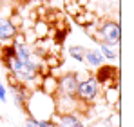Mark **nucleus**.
I'll return each instance as SVG.
<instances>
[{
  "instance_id": "16",
  "label": "nucleus",
  "mask_w": 134,
  "mask_h": 127,
  "mask_svg": "<svg viewBox=\"0 0 134 127\" xmlns=\"http://www.w3.org/2000/svg\"><path fill=\"white\" fill-rule=\"evenodd\" d=\"M38 127H56V122L53 118H49V120H38Z\"/></svg>"
},
{
  "instance_id": "4",
  "label": "nucleus",
  "mask_w": 134,
  "mask_h": 127,
  "mask_svg": "<svg viewBox=\"0 0 134 127\" xmlns=\"http://www.w3.org/2000/svg\"><path fill=\"white\" fill-rule=\"evenodd\" d=\"M7 91H11V98H13L15 107H18L20 111H24L25 104H27V98L31 94V87L22 84V82H18L11 73H7Z\"/></svg>"
},
{
  "instance_id": "10",
  "label": "nucleus",
  "mask_w": 134,
  "mask_h": 127,
  "mask_svg": "<svg viewBox=\"0 0 134 127\" xmlns=\"http://www.w3.org/2000/svg\"><path fill=\"white\" fill-rule=\"evenodd\" d=\"M83 64L87 65V69L94 71L96 67H100V65H103V64H105V58L102 56V53H100V49H98V47H91V49L85 51Z\"/></svg>"
},
{
  "instance_id": "6",
  "label": "nucleus",
  "mask_w": 134,
  "mask_h": 127,
  "mask_svg": "<svg viewBox=\"0 0 134 127\" xmlns=\"http://www.w3.org/2000/svg\"><path fill=\"white\" fill-rule=\"evenodd\" d=\"M92 76L96 78V82L102 87H105V85H111L114 82H120V69H118V65L103 64L92 71Z\"/></svg>"
},
{
  "instance_id": "2",
  "label": "nucleus",
  "mask_w": 134,
  "mask_h": 127,
  "mask_svg": "<svg viewBox=\"0 0 134 127\" xmlns=\"http://www.w3.org/2000/svg\"><path fill=\"white\" fill-rule=\"evenodd\" d=\"M102 98V85L96 82V78L91 75L85 80L78 82V89H76V100L83 107L96 105L98 100Z\"/></svg>"
},
{
  "instance_id": "9",
  "label": "nucleus",
  "mask_w": 134,
  "mask_h": 127,
  "mask_svg": "<svg viewBox=\"0 0 134 127\" xmlns=\"http://www.w3.org/2000/svg\"><path fill=\"white\" fill-rule=\"evenodd\" d=\"M38 89L44 91L45 94H51V96H56L58 93V76L54 73H45L40 78V84H38Z\"/></svg>"
},
{
  "instance_id": "15",
  "label": "nucleus",
  "mask_w": 134,
  "mask_h": 127,
  "mask_svg": "<svg viewBox=\"0 0 134 127\" xmlns=\"http://www.w3.org/2000/svg\"><path fill=\"white\" fill-rule=\"evenodd\" d=\"M24 127H38V120L33 118V116H27L24 120Z\"/></svg>"
},
{
  "instance_id": "11",
  "label": "nucleus",
  "mask_w": 134,
  "mask_h": 127,
  "mask_svg": "<svg viewBox=\"0 0 134 127\" xmlns=\"http://www.w3.org/2000/svg\"><path fill=\"white\" fill-rule=\"evenodd\" d=\"M98 49L102 53V56L105 58V62H118L120 58V45H112V44L98 42Z\"/></svg>"
},
{
  "instance_id": "20",
  "label": "nucleus",
  "mask_w": 134,
  "mask_h": 127,
  "mask_svg": "<svg viewBox=\"0 0 134 127\" xmlns=\"http://www.w3.org/2000/svg\"><path fill=\"white\" fill-rule=\"evenodd\" d=\"M0 122H2V120H0Z\"/></svg>"
},
{
  "instance_id": "17",
  "label": "nucleus",
  "mask_w": 134,
  "mask_h": 127,
  "mask_svg": "<svg viewBox=\"0 0 134 127\" xmlns=\"http://www.w3.org/2000/svg\"><path fill=\"white\" fill-rule=\"evenodd\" d=\"M64 2H74V4H78V6H80L82 9H83V7H85V6L89 4V0H64Z\"/></svg>"
},
{
  "instance_id": "5",
  "label": "nucleus",
  "mask_w": 134,
  "mask_h": 127,
  "mask_svg": "<svg viewBox=\"0 0 134 127\" xmlns=\"http://www.w3.org/2000/svg\"><path fill=\"white\" fill-rule=\"evenodd\" d=\"M76 89H78V78L74 71L64 73L58 76V93L54 98H76Z\"/></svg>"
},
{
  "instance_id": "13",
  "label": "nucleus",
  "mask_w": 134,
  "mask_h": 127,
  "mask_svg": "<svg viewBox=\"0 0 134 127\" xmlns=\"http://www.w3.org/2000/svg\"><path fill=\"white\" fill-rule=\"evenodd\" d=\"M103 127H120L121 125V120H120V111H112L109 113L103 120H102Z\"/></svg>"
},
{
  "instance_id": "12",
  "label": "nucleus",
  "mask_w": 134,
  "mask_h": 127,
  "mask_svg": "<svg viewBox=\"0 0 134 127\" xmlns=\"http://www.w3.org/2000/svg\"><path fill=\"white\" fill-rule=\"evenodd\" d=\"M85 51H87V47H83V45H80V44H72V45H69V47L65 49L67 56L72 58L74 62H78V64H83Z\"/></svg>"
},
{
  "instance_id": "8",
  "label": "nucleus",
  "mask_w": 134,
  "mask_h": 127,
  "mask_svg": "<svg viewBox=\"0 0 134 127\" xmlns=\"http://www.w3.org/2000/svg\"><path fill=\"white\" fill-rule=\"evenodd\" d=\"M102 96H105V104L109 107L114 105V111H120V82L102 87Z\"/></svg>"
},
{
  "instance_id": "18",
  "label": "nucleus",
  "mask_w": 134,
  "mask_h": 127,
  "mask_svg": "<svg viewBox=\"0 0 134 127\" xmlns=\"http://www.w3.org/2000/svg\"><path fill=\"white\" fill-rule=\"evenodd\" d=\"M71 127H87V122L85 120H80V122H76L74 125H71Z\"/></svg>"
},
{
  "instance_id": "1",
  "label": "nucleus",
  "mask_w": 134,
  "mask_h": 127,
  "mask_svg": "<svg viewBox=\"0 0 134 127\" xmlns=\"http://www.w3.org/2000/svg\"><path fill=\"white\" fill-rule=\"evenodd\" d=\"M24 113L36 120H49L56 113V98L51 94H45L44 91L35 87V89H31Z\"/></svg>"
},
{
  "instance_id": "3",
  "label": "nucleus",
  "mask_w": 134,
  "mask_h": 127,
  "mask_svg": "<svg viewBox=\"0 0 134 127\" xmlns=\"http://www.w3.org/2000/svg\"><path fill=\"white\" fill-rule=\"evenodd\" d=\"M120 38H121V27L118 18H105L102 22H96V33L92 36L94 42H105L112 44V45H120Z\"/></svg>"
},
{
  "instance_id": "19",
  "label": "nucleus",
  "mask_w": 134,
  "mask_h": 127,
  "mask_svg": "<svg viewBox=\"0 0 134 127\" xmlns=\"http://www.w3.org/2000/svg\"><path fill=\"white\" fill-rule=\"evenodd\" d=\"M24 2H27V4H42L45 0H24Z\"/></svg>"
},
{
  "instance_id": "14",
  "label": "nucleus",
  "mask_w": 134,
  "mask_h": 127,
  "mask_svg": "<svg viewBox=\"0 0 134 127\" xmlns=\"http://www.w3.org/2000/svg\"><path fill=\"white\" fill-rule=\"evenodd\" d=\"M0 102L2 104H7V85L0 82Z\"/></svg>"
},
{
  "instance_id": "7",
  "label": "nucleus",
  "mask_w": 134,
  "mask_h": 127,
  "mask_svg": "<svg viewBox=\"0 0 134 127\" xmlns=\"http://www.w3.org/2000/svg\"><path fill=\"white\" fill-rule=\"evenodd\" d=\"M20 31L18 24L13 20V17H5V15H0V45L4 44H11L15 35Z\"/></svg>"
}]
</instances>
